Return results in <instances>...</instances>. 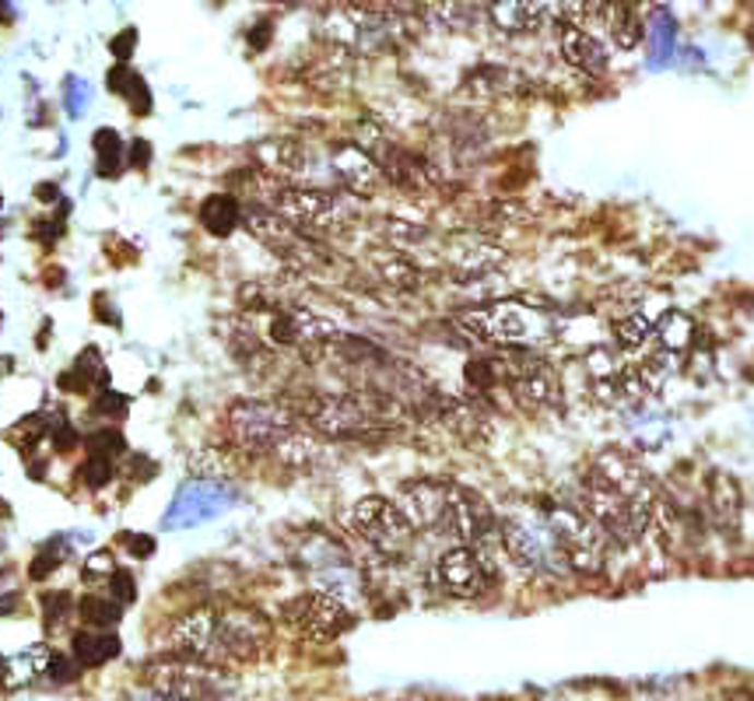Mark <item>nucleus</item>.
Masks as SVG:
<instances>
[{
    "label": "nucleus",
    "instance_id": "27",
    "mask_svg": "<svg viewBox=\"0 0 754 701\" xmlns=\"http://www.w3.org/2000/svg\"><path fill=\"white\" fill-rule=\"evenodd\" d=\"M116 656H120V639H116L113 631L85 628L74 635V660L81 666H103Z\"/></svg>",
    "mask_w": 754,
    "mask_h": 701
},
{
    "label": "nucleus",
    "instance_id": "3",
    "mask_svg": "<svg viewBox=\"0 0 754 701\" xmlns=\"http://www.w3.org/2000/svg\"><path fill=\"white\" fill-rule=\"evenodd\" d=\"M228 428H232V439L246 453H257V456L281 453L298 436L295 411L281 404H267V400H239L228 411Z\"/></svg>",
    "mask_w": 754,
    "mask_h": 701
},
{
    "label": "nucleus",
    "instance_id": "31",
    "mask_svg": "<svg viewBox=\"0 0 754 701\" xmlns=\"http://www.w3.org/2000/svg\"><path fill=\"white\" fill-rule=\"evenodd\" d=\"M600 14L608 19V36L614 39V46L622 49H635L643 39V19L632 8H600Z\"/></svg>",
    "mask_w": 754,
    "mask_h": 701
},
{
    "label": "nucleus",
    "instance_id": "29",
    "mask_svg": "<svg viewBox=\"0 0 754 701\" xmlns=\"http://www.w3.org/2000/svg\"><path fill=\"white\" fill-rule=\"evenodd\" d=\"M376 274L393 288L417 292L422 288V266H417L408 253H387L376 260Z\"/></svg>",
    "mask_w": 754,
    "mask_h": 701
},
{
    "label": "nucleus",
    "instance_id": "19",
    "mask_svg": "<svg viewBox=\"0 0 754 701\" xmlns=\"http://www.w3.org/2000/svg\"><path fill=\"white\" fill-rule=\"evenodd\" d=\"M558 46H562V57L568 67H576L582 74H603L608 71V46H603L590 28L579 25V22H562L558 25Z\"/></svg>",
    "mask_w": 754,
    "mask_h": 701
},
{
    "label": "nucleus",
    "instance_id": "9",
    "mask_svg": "<svg viewBox=\"0 0 754 701\" xmlns=\"http://www.w3.org/2000/svg\"><path fill=\"white\" fill-rule=\"evenodd\" d=\"M271 642V621L257 610L228 607L217 610V660H257Z\"/></svg>",
    "mask_w": 754,
    "mask_h": 701
},
{
    "label": "nucleus",
    "instance_id": "45",
    "mask_svg": "<svg viewBox=\"0 0 754 701\" xmlns=\"http://www.w3.org/2000/svg\"><path fill=\"white\" fill-rule=\"evenodd\" d=\"M127 407H130V396H123V393L106 390V393L95 396V414H116V417H123Z\"/></svg>",
    "mask_w": 754,
    "mask_h": 701
},
{
    "label": "nucleus",
    "instance_id": "44",
    "mask_svg": "<svg viewBox=\"0 0 754 701\" xmlns=\"http://www.w3.org/2000/svg\"><path fill=\"white\" fill-rule=\"evenodd\" d=\"M67 610H71V596H67V593H46L43 596V614H46L49 628H57L67 617Z\"/></svg>",
    "mask_w": 754,
    "mask_h": 701
},
{
    "label": "nucleus",
    "instance_id": "54",
    "mask_svg": "<svg viewBox=\"0 0 754 701\" xmlns=\"http://www.w3.org/2000/svg\"><path fill=\"white\" fill-rule=\"evenodd\" d=\"M0 688H8V660L0 656Z\"/></svg>",
    "mask_w": 754,
    "mask_h": 701
},
{
    "label": "nucleus",
    "instance_id": "1",
    "mask_svg": "<svg viewBox=\"0 0 754 701\" xmlns=\"http://www.w3.org/2000/svg\"><path fill=\"white\" fill-rule=\"evenodd\" d=\"M460 326L471 330L478 341L498 344L506 350H530V347H538V344L555 337V320H551L544 309L516 302V298L463 312Z\"/></svg>",
    "mask_w": 754,
    "mask_h": 701
},
{
    "label": "nucleus",
    "instance_id": "47",
    "mask_svg": "<svg viewBox=\"0 0 754 701\" xmlns=\"http://www.w3.org/2000/svg\"><path fill=\"white\" fill-rule=\"evenodd\" d=\"M133 46H138V28H127L123 36H116L113 43H109V49H113V57L120 60V63H127L130 60V54H133Z\"/></svg>",
    "mask_w": 754,
    "mask_h": 701
},
{
    "label": "nucleus",
    "instance_id": "51",
    "mask_svg": "<svg viewBox=\"0 0 754 701\" xmlns=\"http://www.w3.org/2000/svg\"><path fill=\"white\" fill-rule=\"evenodd\" d=\"M267 43H271V25H263V32H254V39H249L254 49H263Z\"/></svg>",
    "mask_w": 754,
    "mask_h": 701
},
{
    "label": "nucleus",
    "instance_id": "55",
    "mask_svg": "<svg viewBox=\"0 0 754 701\" xmlns=\"http://www.w3.org/2000/svg\"><path fill=\"white\" fill-rule=\"evenodd\" d=\"M0 211H4V197H0Z\"/></svg>",
    "mask_w": 754,
    "mask_h": 701
},
{
    "label": "nucleus",
    "instance_id": "57",
    "mask_svg": "<svg viewBox=\"0 0 754 701\" xmlns=\"http://www.w3.org/2000/svg\"><path fill=\"white\" fill-rule=\"evenodd\" d=\"M0 579H4V572H0Z\"/></svg>",
    "mask_w": 754,
    "mask_h": 701
},
{
    "label": "nucleus",
    "instance_id": "34",
    "mask_svg": "<svg viewBox=\"0 0 754 701\" xmlns=\"http://www.w3.org/2000/svg\"><path fill=\"white\" fill-rule=\"evenodd\" d=\"M78 610H81V617H85V625H92L98 631H106V628L123 621V607L116 604L109 593H89L85 599H81Z\"/></svg>",
    "mask_w": 754,
    "mask_h": 701
},
{
    "label": "nucleus",
    "instance_id": "30",
    "mask_svg": "<svg viewBox=\"0 0 754 701\" xmlns=\"http://www.w3.org/2000/svg\"><path fill=\"white\" fill-rule=\"evenodd\" d=\"M49 660H54V653H49L46 645H28L25 653L11 656L8 660V688H19V684L43 677L49 670Z\"/></svg>",
    "mask_w": 754,
    "mask_h": 701
},
{
    "label": "nucleus",
    "instance_id": "13",
    "mask_svg": "<svg viewBox=\"0 0 754 701\" xmlns=\"http://www.w3.org/2000/svg\"><path fill=\"white\" fill-rule=\"evenodd\" d=\"M443 260L457 277H481L498 271L509 260V253L498 242L478 236V231H457L443 246Z\"/></svg>",
    "mask_w": 754,
    "mask_h": 701
},
{
    "label": "nucleus",
    "instance_id": "37",
    "mask_svg": "<svg viewBox=\"0 0 754 701\" xmlns=\"http://www.w3.org/2000/svg\"><path fill=\"white\" fill-rule=\"evenodd\" d=\"M89 98H92V85L85 78H78V74L63 78V106H67V116H71V120H78V116L85 112Z\"/></svg>",
    "mask_w": 754,
    "mask_h": 701
},
{
    "label": "nucleus",
    "instance_id": "10",
    "mask_svg": "<svg viewBox=\"0 0 754 701\" xmlns=\"http://www.w3.org/2000/svg\"><path fill=\"white\" fill-rule=\"evenodd\" d=\"M452 491L457 484L443 480V477H417L400 484L397 491V509L404 512V520L414 530H443L449 506H452Z\"/></svg>",
    "mask_w": 754,
    "mask_h": 701
},
{
    "label": "nucleus",
    "instance_id": "18",
    "mask_svg": "<svg viewBox=\"0 0 754 701\" xmlns=\"http://www.w3.org/2000/svg\"><path fill=\"white\" fill-rule=\"evenodd\" d=\"M706 512H709V523L730 537H737V530H741V515H744V495H741V484H737L733 474L723 471H712L706 477Z\"/></svg>",
    "mask_w": 754,
    "mask_h": 701
},
{
    "label": "nucleus",
    "instance_id": "56",
    "mask_svg": "<svg viewBox=\"0 0 754 701\" xmlns=\"http://www.w3.org/2000/svg\"><path fill=\"white\" fill-rule=\"evenodd\" d=\"M0 323H4V312H0Z\"/></svg>",
    "mask_w": 754,
    "mask_h": 701
},
{
    "label": "nucleus",
    "instance_id": "40",
    "mask_svg": "<svg viewBox=\"0 0 754 701\" xmlns=\"http://www.w3.org/2000/svg\"><path fill=\"white\" fill-rule=\"evenodd\" d=\"M506 78H509V74L498 71V67H481V71H474L471 78H467V88L478 92V95H495V92L506 88V85H502Z\"/></svg>",
    "mask_w": 754,
    "mask_h": 701
},
{
    "label": "nucleus",
    "instance_id": "12",
    "mask_svg": "<svg viewBox=\"0 0 754 701\" xmlns=\"http://www.w3.org/2000/svg\"><path fill=\"white\" fill-rule=\"evenodd\" d=\"M495 530H498V523H495V512L488 509V502H484L481 495L467 491V488H460V484H457L449 515L443 523V533H449V537L457 544H463V547H478V544L488 540Z\"/></svg>",
    "mask_w": 754,
    "mask_h": 701
},
{
    "label": "nucleus",
    "instance_id": "48",
    "mask_svg": "<svg viewBox=\"0 0 754 701\" xmlns=\"http://www.w3.org/2000/svg\"><path fill=\"white\" fill-rule=\"evenodd\" d=\"M123 544L130 547V555H138V558H148V555H155V537H151V533H127L123 537Z\"/></svg>",
    "mask_w": 754,
    "mask_h": 701
},
{
    "label": "nucleus",
    "instance_id": "50",
    "mask_svg": "<svg viewBox=\"0 0 754 701\" xmlns=\"http://www.w3.org/2000/svg\"><path fill=\"white\" fill-rule=\"evenodd\" d=\"M36 197L43 200V204H54V200L60 197V190L54 187V182H43V187H36Z\"/></svg>",
    "mask_w": 754,
    "mask_h": 701
},
{
    "label": "nucleus",
    "instance_id": "33",
    "mask_svg": "<svg viewBox=\"0 0 754 701\" xmlns=\"http://www.w3.org/2000/svg\"><path fill=\"white\" fill-rule=\"evenodd\" d=\"M92 152H95V162H98V176L113 179L116 173L123 169V141L120 133H116L113 127H103L92 133Z\"/></svg>",
    "mask_w": 754,
    "mask_h": 701
},
{
    "label": "nucleus",
    "instance_id": "4",
    "mask_svg": "<svg viewBox=\"0 0 754 701\" xmlns=\"http://www.w3.org/2000/svg\"><path fill=\"white\" fill-rule=\"evenodd\" d=\"M148 688L169 701H225L232 680L211 663L193 660H155L148 663Z\"/></svg>",
    "mask_w": 754,
    "mask_h": 701
},
{
    "label": "nucleus",
    "instance_id": "21",
    "mask_svg": "<svg viewBox=\"0 0 754 701\" xmlns=\"http://www.w3.org/2000/svg\"><path fill=\"white\" fill-rule=\"evenodd\" d=\"M333 169H338V176L347 182V190L355 193H376L379 182H382V169L379 162L365 152V147L358 144H341L338 152H333Z\"/></svg>",
    "mask_w": 754,
    "mask_h": 701
},
{
    "label": "nucleus",
    "instance_id": "28",
    "mask_svg": "<svg viewBox=\"0 0 754 701\" xmlns=\"http://www.w3.org/2000/svg\"><path fill=\"white\" fill-rule=\"evenodd\" d=\"M95 379L98 382H109V372L103 369V355H98L95 347H85L78 355L74 369L60 376V390H67V393H89L95 387Z\"/></svg>",
    "mask_w": 754,
    "mask_h": 701
},
{
    "label": "nucleus",
    "instance_id": "7",
    "mask_svg": "<svg viewBox=\"0 0 754 701\" xmlns=\"http://www.w3.org/2000/svg\"><path fill=\"white\" fill-rule=\"evenodd\" d=\"M295 411L306 417L316 431H323V436H333V439H355V436H365V431H373L376 425H382L355 396L316 393V396L302 400Z\"/></svg>",
    "mask_w": 754,
    "mask_h": 701
},
{
    "label": "nucleus",
    "instance_id": "38",
    "mask_svg": "<svg viewBox=\"0 0 754 701\" xmlns=\"http://www.w3.org/2000/svg\"><path fill=\"white\" fill-rule=\"evenodd\" d=\"M89 453L92 456H106V460H116V456H123L127 453V439L120 436V431H95V436L89 439Z\"/></svg>",
    "mask_w": 754,
    "mask_h": 701
},
{
    "label": "nucleus",
    "instance_id": "32",
    "mask_svg": "<svg viewBox=\"0 0 754 701\" xmlns=\"http://www.w3.org/2000/svg\"><path fill=\"white\" fill-rule=\"evenodd\" d=\"M657 341L663 350H684L695 341V320L681 309L663 312V320L657 323Z\"/></svg>",
    "mask_w": 754,
    "mask_h": 701
},
{
    "label": "nucleus",
    "instance_id": "25",
    "mask_svg": "<svg viewBox=\"0 0 754 701\" xmlns=\"http://www.w3.org/2000/svg\"><path fill=\"white\" fill-rule=\"evenodd\" d=\"M109 88L123 98L133 116H151V109H155V98H151V88L144 85V78L138 71H130L127 63H116L109 71Z\"/></svg>",
    "mask_w": 754,
    "mask_h": 701
},
{
    "label": "nucleus",
    "instance_id": "22",
    "mask_svg": "<svg viewBox=\"0 0 754 701\" xmlns=\"http://www.w3.org/2000/svg\"><path fill=\"white\" fill-rule=\"evenodd\" d=\"M551 14H558V8L547 4H527V0H502V4L488 8V19L498 32L506 36H523V32H538Z\"/></svg>",
    "mask_w": 754,
    "mask_h": 701
},
{
    "label": "nucleus",
    "instance_id": "41",
    "mask_svg": "<svg viewBox=\"0 0 754 701\" xmlns=\"http://www.w3.org/2000/svg\"><path fill=\"white\" fill-rule=\"evenodd\" d=\"M81 575H85V582L113 579V575H116V565H113V555H109V550H92V555L85 558V569H81Z\"/></svg>",
    "mask_w": 754,
    "mask_h": 701
},
{
    "label": "nucleus",
    "instance_id": "23",
    "mask_svg": "<svg viewBox=\"0 0 754 701\" xmlns=\"http://www.w3.org/2000/svg\"><path fill=\"white\" fill-rule=\"evenodd\" d=\"M257 158H260L263 169L274 173V176H292V179H298V176L309 173V155H306V147H302L298 141H281V138L263 141V144L257 147Z\"/></svg>",
    "mask_w": 754,
    "mask_h": 701
},
{
    "label": "nucleus",
    "instance_id": "14",
    "mask_svg": "<svg viewBox=\"0 0 754 701\" xmlns=\"http://www.w3.org/2000/svg\"><path fill=\"white\" fill-rule=\"evenodd\" d=\"M274 214L292 228H323L338 218V197L320 190L281 187L274 190Z\"/></svg>",
    "mask_w": 754,
    "mask_h": 701
},
{
    "label": "nucleus",
    "instance_id": "15",
    "mask_svg": "<svg viewBox=\"0 0 754 701\" xmlns=\"http://www.w3.org/2000/svg\"><path fill=\"white\" fill-rule=\"evenodd\" d=\"M267 337L274 344H320V341H338L341 326L306 306H292L271 316Z\"/></svg>",
    "mask_w": 754,
    "mask_h": 701
},
{
    "label": "nucleus",
    "instance_id": "17",
    "mask_svg": "<svg viewBox=\"0 0 754 701\" xmlns=\"http://www.w3.org/2000/svg\"><path fill=\"white\" fill-rule=\"evenodd\" d=\"M173 649L179 660L214 663L217 660V610L200 607L173 625Z\"/></svg>",
    "mask_w": 754,
    "mask_h": 701
},
{
    "label": "nucleus",
    "instance_id": "6",
    "mask_svg": "<svg viewBox=\"0 0 754 701\" xmlns=\"http://www.w3.org/2000/svg\"><path fill=\"white\" fill-rule=\"evenodd\" d=\"M347 523L365 544H373L379 555H390V558L404 555L414 540V526L404 520V512L397 509V502H390V498H382V495L358 498L347 512Z\"/></svg>",
    "mask_w": 754,
    "mask_h": 701
},
{
    "label": "nucleus",
    "instance_id": "26",
    "mask_svg": "<svg viewBox=\"0 0 754 701\" xmlns=\"http://www.w3.org/2000/svg\"><path fill=\"white\" fill-rule=\"evenodd\" d=\"M239 222H243V207L232 193H214L200 204V225H204L211 236H232Z\"/></svg>",
    "mask_w": 754,
    "mask_h": 701
},
{
    "label": "nucleus",
    "instance_id": "53",
    "mask_svg": "<svg viewBox=\"0 0 754 701\" xmlns=\"http://www.w3.org/2000/svg\"><path fill=\"white\" fill-rule=\"evenodd\" d=\"M727 701H754V694H751L747 688H737V691L727 694Z\"/></svg>",
    "mask_w": 754,
    "mask_h": 701
},
{
    "label": "nucleus",
    "instance_id": "42",
    "mask_svg": "<svg viewBox=\"0 0 754 701\" xmlns=\"http://www.w3.org/2000/svg\"><path fill=\"white\" fill-rule=\"evenodd\" d=\"M46 431H49L46 417H43V414H36V417H25V421L11 431V439H14V442H22V449H32V445H36V442L46 436Z\"/></svg>",
    "mask_w": 754,
    "mask_h": 701
},
{
    "label": "nucleus",
    "instance_id": "11",
    "mask_svg": "<svg viewBox=\"0 0 754 701\" xmlns=\"http://www.w3.org/2000/svg\"><path fill=\"white\" fill-rule=\"evenodd\" d=\"M488 569H484V558L478 555V547H449L446 555H439L432 569V582L439 586L446 596H460V599H474L488 590Z\"/></svg>",
    "mask_w": 754,
    "mask_h": 701
},
{
    "label": "nucleus",
    "instance_id": "5",
    "mask_svg": "<svg viewBox=\"0 0 754 701\" xmlns=\"http://www.w3.org/2000/svg\"><path fill=\"white\" fill-rule=\"evenodd\" d=\"M236 506H239L236 484H228L222 477H197V480H187L176 491L173 506L162 515V530L182 533V530L204 526V523L222 520V515L232 512Z\"/></svg>",
    "mask_w": 754,
    "mask_h": 701
},
{
    "label": "nucleus",
    "instance_id": "46",
    "mask_svg": "<svg viewBox=\"0 0 754 701\" xmlns=\"http://www.w3.org/2000/svg\"><path fill=\"white\" fill-rule=\"evenodd\" d=\"M46 677L54 680V684H67V680H74V677H78V663H71L67 656H57V653H54V660H49Z\"/></svg>",
    "mask_w": 754,
    "mask_h": 701
},
{
    "label": "nucleus",
    "instance_id": "49",
    "mask_svg": "<svg viewBox=\"0 0 754 701\" xmlns=\"http://www.w3.org/2000/svg\"><path fill=\"white\" fill-rule=\"evenodd\" d=\"M148 158H151V144L144 138H138L130 144V165H133V169H144Z\"/></svg>",
    "mask_w": 754,
    "mask_h": 701
},
{
    "label": "nucleus",
    "instance_id": "52",
    "mask_svg": "<svg viewBox=\"0 0 754 701\" xmlns=\"http://www.w3.org/2000/svg\"><path fill=\"white\" fill-rule=\"evenodd\" d=\"M130 701H169V698L158 694V691H133V694H130Z\"/></svg>",
    "mask_w": 754,
    "mask_h": 701
},
{
    "label": "nucleus",
    "instance_id": "35",
    "mask_svg": "<svg viewBox=\"0 0 754 701\" xmlns=\"http://www.w3.org/2000/svg\"><path fill=\"white\" fill-rule=\"evenodd\" d=\"M614 337L625 350H643L657 341V326H652L643 312H632V316H625V320L614 323Z\"/></svg>",
    "mask_w": 754,
    "mask_h": 701
},
{
    "label": "nucleus",
    "instance_id": "2",
    "mask_svg": "<svg viewBox=\"0 0 754 701\" xmlns=\"http://www.w3.org/2000/svg\"><path fill=\"white\" fill-rule=\"evenodd\" d=\"M541 520L568 572L597 575L603 569V561H608V533L597 526V520L582 506L547 502L541 506Z\"/></svg>",
    "mask_w": 754,
    "mask_h": 701
},
{
    "label": "nucleus",
    "instance_id": "43",
    "mask_svg": "<svg viewBox=\"0 0 754 701\" xmlns=\"http://www.w3.org/2000/svg\"><path fill=\"white\" fill-rule=\"evenodd\" d=\"M109 596L116 599L120 607H130L133 599H138V590H133V575L130 572H120L116 569V575L109 579Z\"/></svg>",
    "mask_w": 754,
    "mask_h": 701
},
{
    "label": "nucleus",
    "instance_id": "8",
    "mask_svg": "<svg viewBox=\"0 0 754 701\" xmlns=\"http://www.w3.org/2000/svg\"><path fill=\"white\" fill-rule=\"evenodd\" d=\"M502 533V544H506V555L519 565L523 572L533 575H555V572H568L562 555L555 550V540H551V533L541 523H530V520H506L498 526Z\"/></svg>",
    "mask_w": 754,
    "mask_h": 701
},
{
    "label": "nucleus",
    "instance_id": "39",
    "mask_svg": "<svg viewBox=\"0 0 754 701\" xmlns=\"http://www.w3.org/2000/svg\"><path fill=\"white\" fill-rule=\"evenodd\" d=\"M81 477H85V484L92 491H103L106 484L116 477V460H106V456H89V463L81 466Z\"/></svg>",
    "mask_w": 754,
    "mask_h": 701
},
{
    "label": "nucleus",
    "instance_id": "24",
    "mask_svg": "<svg viewBox=\"0 0 754 701\" xmlns=\"http://www.w3.org/2000/svg\"><path fill=\"white\" fill-rule=\"evenodd\" d=\"M298 565L309 572H333V569H344V565H351L344 544H338L333 537H327V533H309L306 544L298 547Z\"/></svg>",
    "mask_w": 754,
    "mask_h": 701
},
{
    "label": "nucleus",
    "instance_id": "16",
    "mask_svg": "<svg viewBox=\"0 0 754 701\" xmlns=\"http://www.w3.org/2000/svg\"><path fill=\"white\" fill-rule=\"evenodd\" d=\"M295 621L309 631V639L316 642H330V639H338L344 635V631L355 625V617H351V607L344 604V599L338 596H330V593H309L302 604L295 607Z\"/></svg>",
    "mask_w": 754,
    "mask_h": 701
},
{
    "label": "nucleus",
    "instance_id": "36",
    "mask_svg": "<svg viewBox=\"0 0 754 701\" xmlns=\"http://www.w3.org/2000/svg\"><path fill=\"white\" fill-rule=\"evenodd\" d=\"M71 555V544H67V537H54L49 544H43V550L36 555V561H32V569H28V575L32 579H46L49 572H57L60 565H63V558Z\"/></svg>",
    "mask_w": 754,
    "mask_h": 701
},
{
    "label": "nucleus",
    "instance_id": "20",
    "mask_svg": "<svg viewBox=\"0 0 754 701\" xmlns=\"http://www.w3.org/2000/svg\"><path fill=\"white\" fill-rule=\"evenodd\" d=\"M603 407H632L649 393V365H617L614 372L593 382Z\"/></svg>",
    "mask_w": 754,
    "mask_h": 701
}]
</instances>
